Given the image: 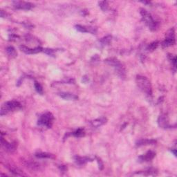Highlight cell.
Instances as JSON below:
<instances>
[{"instance_id": "obj_16", "label": "cell", "mask_w": 177, "mask_h": 177, "mask_svg": "<svg viewBox=\"0 0 177 177\" xmlns=\"http://www.w3.org/2000/svg\"><path fill=\"white\" fill-rule=\"evenodd\" d=\"M75 158V161L76 162L77 164L78 165H83L85 163H87L88 161H92V159L89 158L88 157H81V156H76L74 157Z\"/></svg>"}, {"instance_id": "obj_18", "label": "cell", "mask_w": 177, "mask_h": 177, "mask_svg": "<svg viewBox=\"0 0 177 177\" xmlns=\"http://www.w3.org/2000/svg\"><path fill=\"white\" fill-rule=\"evenodd\" d=\"M25 166H26V168H29V169H31V170H40V165L36 163H33V162L26 161Z\"/></svg>"}, {"instance_id": "obj_21", "label": "cell", "mask_w": 177, "mask_h": 177, "mask_svg": "<svg viewBox=\"0 0 177 177\" xmlns=\"http://www.w3.org/2000/svg\"><path fill=\"white\" fill-rule=\"evenodd\" d=\"M158 44H159V42H158V41L153 42L152 43L149 44L147 46V50L148 51H153V50H154L157 48Z\"/></svg>"}, {"instance_id": "obj_13", "label": "cell", "mask_w": 177, "mask_h": 177, "mask_svg": "<svg viewBox=\"0 0 177 177\" xmlns=\"http://www.w3.org/2000/svg\"><path fill=\"white\" fill-rule=\"evenodd\" d=\"M156 143V141L153 139H142L137 141L136 143V146L141 147L143 145H154Z\"/></svg>"}, {"instance_id": "obj_12", "label": "cell", "mask_w": 177, "mask_h": 177, "mask_svg": "<svg viewBox=\"0 0 177 177\" xmlns=\"http://www.w3.org/2000/svg\"><path fill=\"white\" fill-rule=\"evenodd\" d=\"M176 42V40H175V37H168L166 36V40L162 42V46L163 48H166V47H168L170 46H172Z\"/></svg>"}, {"instance_id": "obj_23", "label": "cell", "mask_w": 177, "mask_h": 177, "mask_svg": "<svg viewBox=\"0 0 177 177\" xmlns=\"http://www.w3.org/2000/svg\"><path fill=\"white\" fill-rule=\"evenodd\" d=\"M75 137H77V138H80V137H82V136H85V130H84L83 129H81V128H80V129H77L76 131H75L74 132H73V134H72Z\"/></svg>"}, {"instance_id": "obj_5", "label": "cell", "mask_w": 177, "mask_h": 177, "mask_svg": "<svg viewBox=\"0 0 177 177\" xmlns=\"http://www.w3.org/2000/svg\"><path fill=\"white\" fill-rule=\"evenodd\" d=\"M54 117L50 112H46L42 114L38 120V125L40 127L50 128L53 125Z\"/></svg>"}, {"instance_id": "obj_6", "label": "cell", "mask_w": 177, "mask_h": 177, "mask_svg": "<svg viewBox=\"0 0 177 177\" xmlns=\"http://www.w3.org/2000/svg\"><path fill=\"white\" fill-rule=\"evenodd\" d=\"M13 6L17 9L20 10H31L32 8L34 7V4L32 3L26 2V1H13Z\"/></svg>"}, {"instance_id": "obj_26", "label": "cell", "mask_w": 177, "mask_h": 177, "mask_svg": "<svg viewBox=\"0 0 177 177\" xmlns=\"http://www.w3.org/2000/svg\"><path fill=\"white\" fill-rule=\"evenodd\" d=\"M169 59L171 61L172 64L174 69V70H176V57L174 56L173 55H169Z\"/></svg>"}, {"instance_id": "obj_8", "label": "cell", "mask_w": 177, "mask_h": 177, "mask_svg": "<svg viewBox=\"0 0 177 177\" xmlns=\"http://www.w3.org/2000/svg\"><path fill=\"white\" fill-rule=\"evenodd\" d=\"M1 145H2L5 149H6V151H9V152H13V151H15L16 149V145L15 143H8L6 140L4 139L3 136H1Z\"/></svg>"}, {"instance_id": "obj_11", "label": "cell", "mask_w": 177, "mask_h": 177, "mask_svg": "<svg viewBox=\"0 0 177 177\" xmlns=\"http://www.w3.org/2000/svg\"><path fill=\"white\" fill-rule=\"evenodd\" d=\"M58 95L60 96L62 98L65 99L66 100H77L78 97L77 96H75V94H71V93L68 92H61L60 94H58Z\"/></svg>"}, {"instance_id": "obj_17", "label": "cell", "mask_w": 177, "mask_h": 177, "mask_svg": "<svg viewBox=\"0 0 177 177\" xmlns=\"http://www.w3.org/2000/svg\"><path fill=\"white\" fill-rule=\"evenodd\" d=\"M6 51L8 56L11 57V58H15L17 55V53L15 48L13 46H8L7 48H6Z\"/></svg>"}, {"instance_id": "obj_29", "label": "cell", "mask_w": 177, "mask_h": 177, "mask_svg": "<svg viewBox=\"0 0 177 177\" xmlns=\"http://www.w3.org/2000/svg\"><path fill=\"white\" fill-rule=\"evenodd\" d=\"M172 152H173V153H174V155L175 156H176V149H174V150H172Z\"/></svg>"}, {"instance_id": "obj_19", "label": "cell", "mask_w": 177, "mask_h": 177, "mask_svg": "<svg viewBox=\"0 0 177 177\" xmlns=\"http://www.w3.org/2000/svg\"><path fill=\"white\" fill-rule=\"evenodd\" d=\"M35 156L39 158H53L54 156L53 154H48L44 152H38L35 154Z\"/></svg>"}, {"instance_id": "obj_15", "label": "cell", "mask_w": 177, "mask_h": 177, "mask_svg": "<svg viewBox=\"0 0 177 177\" xmlns=\"http://www.w3.org/2000/svg\"><path fill=\"white\" fill-rule=\"evenodd\" d=\"M8 168V170H9V171L11 172V173H13L14 175H15V176H26V174H24L23 172H22L19 168H15V167L13 166H9Z\"/></svg>"}, {"instance_id": "obj_7", "label": "cell", "mask_w": 177, "mask_h": 177, "mask_svg": "<svg viewBox=\"0 0 177 177\" xmlns=\"http://www.w3.org/2000/svg\"><path fill=\"white\" fill-rule=\"evenodd\" d=\"M20 48L21 49L22 51H23L24 53H25L26 54H35V53H38L40 52L43 51L44 48H42L40 46L35 47L34 48H28V47H26L24 45H22V46H20Z\"/></svg>"}, {"instance_id": "obj_25", "label": "cell", "mask_w": 177, "mask_h": 177, "mask_svg": "<svg viewBox=\"0 0 177 177\" xmlns=\"http://www.w3.org/2000/svg\"><path fill=\"white\" fill-rule=\"evenodd\" d=\"M75 29L77 31L81 32V33H87L88 32V28L87 27L81 26V25H76L75 26Z\"/></svg>"}, {"instance_id": "obj_28", "label": "cell", "mask_w": 177, "mask_h": 177, "mask_svg": "<svg viewBox=\"0 0 177 177\" xmlns=\"http://www.w3.org/2000/svg\"><path fill=\"white\" fill-rule=\"evenodd\" d=\"M98 163L99 165V168H100V170H102V168H103V164H102V161H101L100 159H98Z\"/></svg>"}, {"instance_id": "obj_9", "label": "cell", "mask_w": 177, "mask_h": 177, "mask_svg": "<svg viewBox=\"0 0 177 177\" xmlns=\"http://www.w3.org/2000/svg\"><path fill=\"white\" fill-rule=\"evenodd\" d=\"M155 156H156V154L154 151H148L145 154H143L142 156H139V158H138V161H139V162H141V163L150 161L154 158Z\"/></svg>"}, {"instance_id": "obj_2", "label": "cell", "mask_w": 177, "mask_h": 177, "mask_svg": "<svg viewBox=\"0 0 177 177\" xmlns=\"http://www.w3.org/2000/svg\"><path fill=\"white\" fill-rule=\"evenodd\" d=\"M107 64L109 65L112 66L113 68L115 70L116 74L118 75L120 78L125 79L126 77V71L125 69L123 67V65L121 64V62L119 61L118 59L114 58H108L106 60H104Z\"/></svg>"}, {"instance_id": "obj_22", "label": "cell", "mask_w": 177, "mask_h": 177, "mask_svg": "<svg viewBox=\"0 0 177 177\" xmlns=\"http://www.w3.org/2000/svg\"><path fill=\"white\" fill-rule=\"evenodd\" d=\"M34 86H35V90H36V92H38L39 94H40V95H43L44 90H43L42 87V85H40L38 82L35 81Z\"/></svg>"}, {"instance_id": "obj_20", "label": "cell", "mask_w": 177, "mask_h": 177, "mask_svg": "<svg viewBox=\"0 0 177 177\" xmlns=\"http://www.w3.org/2000/svg\"><path fill=\"white\" fill-rule=\"evenodd\" d=\"M112 37L111 35H107V36L104 37L103 38H102L101 40L99 41V42L101 44L102 46H105V45L109 44L110 43L111 40H112Z\"/></svg>"}, {"instance_id": "obj_14", "label": "cell", "mask_w": 177, "mask_h": 177, "mask_svg": "<svg viewBox=\"0 0 177 177\" xmlns=\"http://www.w3.org/2000/svg\"><path fill=\"white\" fill-rule=\"evenodd\" d=\"M106 122H107V118H106L102 117L100 118H98L94 120H92V122H91V124H92L93 127H100V126L102 125H104Z\"/></svg>"}, {"instance_id": "obj_24", "label": "cell", "mask_w": 177, "mask_h": 177, "mask_svg": "<svg viewBox=\"0 0 177 177\" xmlns=\"http://www.w3.org/2000/svg\"><path fill=\"white\" fill-rule=\"evenodd\" d=\"M99 6H100L101 9L103 11H107L108 10V2L107 1H99Z\"/></svg>"}, {"instance_id": "obj_27", "label": "cell", "mask_w": 177, "mask_h": 177, "mask_svg": "<svg viewBox=\"0 0 177 177\" xmlns=\"http://www.w3.org/2000/svg\"><path fill=\"white\" fill-rule=\"evenodd\" d=\"M43 51L45 53H46L47 55H53L54 50L53 49H48V48H45V49H43Z\"/></svg>"}, {"instance_id": "obj_3", "label": "cell", "mask_w": 177, "mask_h": 177, "mask_svg": "<svg viewBox=\"0 0 177 177\" xmlns=\"http://www.w3.org/2000/svg\"><path fill=\"white\" fill-rule=\"evenodd\" d=\"M140 13H141V16H142L143 21L145 23V24L148 26V28L151 31H156L158 28V23L153 19L152 16L151 15L150 13H148L146 10L143 9V8H141Z\"/></svg>"}, {"instance_id": "obj_10", "label": "cell", "mask_w": 177, "mask_h": 177, "mask_svg": "<svg viewBox=\"0 0 177 177\" xmlns=\"http://www.w3.org/2000/svg\"><path fill=\"white\" fill-rule=\"evenodd\" d=\"M158 124L161 128H169L170 125L168 122V119L166 115H161L158 118Z\"/></svg>"}, {"instance_id": "obj_4", "label": "cell", "mask_w": 177, "mask_h": 177, "mask_svg": "<svg viewBox=\"0 0 177 177\" xmlns=\"http://www.w3.org/2000/svg\"><path fill=\"white\" fill-rule=\"evenodd\" d=\"M22 108V104L18 101L11 100L5 102L2 104L1 108V116H4L7 114L8 113L13 112V111Z\"/></svg>"}, {"instance_id": "obj_1", "label": "cell", "mask_w": 177, "mask_h": 177, "mask_svg": "<svg viewBox=\"0 0 177 177\" xmlns=\"http://www.w3.org/2000/svg\"><path fill=\"white\" fill-rule=\"evenodd\" d=\"M136 82L139 88L142 92L145 94L147 96H151L152 95V87L150 81L146 77L143 75H137L136 78Z\"/></svg>"}]
</instances>
